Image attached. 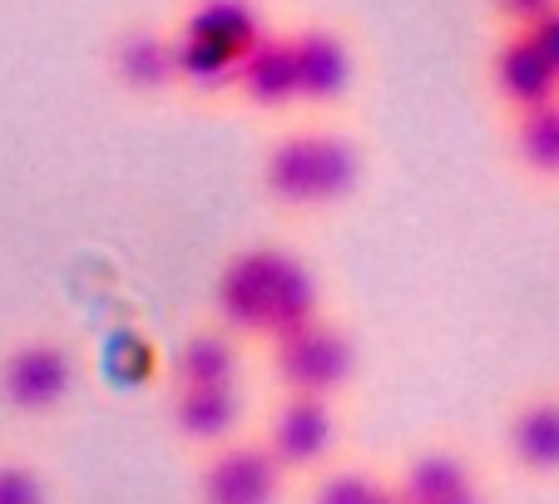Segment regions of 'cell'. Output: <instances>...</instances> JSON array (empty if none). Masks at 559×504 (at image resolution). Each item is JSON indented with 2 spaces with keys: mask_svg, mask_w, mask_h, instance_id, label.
<instances>
[{
  "mask_svg": "<svg viewBox=\"0 0 559 504\" xmlns=\"http://www.w3.org/2000/svg\"><path fill=\"white\" fill-rule=\"evenodd\" d=\"M322 312V287L293 248L258 242L233 252L213 283V316L243 341H273Z\"/></svg>",
  "mask_w": 559,
  "mask_h": 504,
  "instance_id": "cell-1",
  "label": "cell"
},
{
  "mask_svg": "<svg viewBox=\"0 0 559 504\" xmlns=\"http://www.w3.org/2000/svg\"><path fill=\"white\" fill-rule=\"evenodd\" d=\"M361 189V144L342 129H287L263 154V193L283 213H328Z\"/></svg>",
  "mask_w": 559,
  "mask_h": 504,
  "instance_id": "cell-2",
  "label": "cell"
},
{
  "mask_svg": "<svg viewBox=\"0 0 559 504\" xmlns=\"http://www.w3.org/2000/svg\"><path fill=\"white\" fill-rule=\"evenodd\" d=\"M267 35L258 0H189L183 21L174 25V60L189 95H228L238 64Z\"/></svg>",
  "mask_w": 559,
  "mask_h": 504,
  "instance_id": "cell-3",
  "label": "cell"
},
{
  "mask_svg": "<svg viewBox=\"0 0 559 504\" xmlns=\"http://www.w3.org/2000/svg\"><path fill=\"white\" fill-rule=\"evenodd\" d=\"M267 371H273L283 396L337 400V391L357 376V341L347 336V326H337L328 312H317L267 341Z\"/></svg>",
  "mask_w": 559,
  "mask_h": 504,
  "instance_id": "cell-4",
  "label": "cell"
},
{
  "mask_svg": "<svg viewBox=\"0 0 559 504\" xmlns=\"http://www.w3.org/2000/svg\"><path fill=\"white\" fill-rule=\"evenodd\" d=\"M337 435L342 420L328 396H283L277 391V406L267 410L263 425V445L277 455L287 475H322L332 465Z\"/></svg>",
  "mask_w": 559,
  "mask_h": 504,
  "instance_id": "cell-5",
  "label": "cell"
},
{
  "mask_svg": "<svg viewBox=\"0 0 559 504\" xmlns=\"http://www.w3.org/2000/svg\"><path fill=\"white\" fill-rule=\"evenodd\" d=\"M74 391V357L55 336H31L0 361V400L15 416H50Z\"/></svg>",
  "mask_w": 559,
  "mask_h": 504,
  "instance_id": "cell-6",
  "label": "cell"
},
{
  "mask_svg": "<svg viewBox=\"0 0 559 504\" xmlns=\"http://www.w3.org/2000/svg\"><path fill=\"white\" fill-rule=\"evenodd\" d=\"M287 470L277 465V455L248 435L209 451V460L199 465V504H277L283 500Z\"/></svg>",
  "mask_w": 559,
  "mask_h": 504,
  "instance_id": "cell-7",
  "label": "cell"
},
{
  "mask_svg": "<svg viewBox=\"0 0 559 504\" xmlns=\"http://www.w3.org/2000/svg\"><path fill=\"white\" fill-rule=\"evenodd\" d=\"M293 35V60H297V95H302V109H332L347 99L352 80H357V55H352V40L337 31V25L307 21L297 25Z\"/></svg>",
  "mask_w": 559,
  "mask_h": 504,
  "instance_id": "cell-8",
  "label": "cell"
},
{
  "mask_svg": "<svg viewBox=\"0 0 559 504\" xmlns=\"http://www.w3.org/2000/svg\"><path fill=\"white\" fill-rule=\"evenodd\" d=\"M490 89L510 115L539 109L549 99H559V70L539 55V45L525 31H506L496 55H490Z\"/></svg>",
  "mask_w": 559,
  "mask_h": 504,
  "instance_id": "cell-9",
  "label": "cell"
},
{
  "mask_svg": "<svg viewBox=\"0 0 559 504\" xmlns=\"http://www.w3.org/2000/svg\"><path fill=\"white\" fill-rule=\"evenodd\" d=\"M233 95L243 99L248 109H263V115H287V109H302V95H297L293 35H287V31H267L263 40L243 55V64H238Z\"/></svg>",
  "mask_w": 559,
  "mask_h": 504,
  "instance_id": "cell-10",
  "label": "cell"
},
{
  "mask_svg": "<svg viewBox=\"0 0 559 504\" xmlns=\"http://www.w3.org/2000/svg\"><path fill=\"white\" fill-rule=\"evenodd\" d=\"M396 490L406 504H490L480 490V475L451 445H426L396 475Z\"/></svg>",
  "mask_w": 559,
  "mask_h": 504,
  "instance_id": "cell-11",
  "label": "cell"
},
{
  "mask_svg": "<svg viewBox=\"0 0 559 504\" xmlns=\"http://www.w3.org/2000/svg\"><path fill=\"white\" fill-rule=\"evenodd\" d=\"M169 420L189 445L218 451L243 431V386H174Z\"/></svg>",
  "mask_w": 559,
  "mask_h": 504,
  "instance_id": "cell-12",
  "label": "cell"
},
{
  "mask_svg": "<svg viewBox=\"0 0 559 504\" xmlns=\"http://www.w3.org/2000/svg\"><path fill=\"white\" fill-rule=\"evenodd\" d=\"M109 70L129 95H164L179 84V60H174V31L164 25H129L109 45Z\"/></svg>",
  "mask_w": 559,
  "mask_h": 504,
  "instance_id": "cell-13",
  "label": "cell"
},
{
  "mask_svg": "<svg viewBox=\"0 0 559 504\" xmlns=\"http://www.w3.org/2000/svg\"><path fill=\"white\" fill-rule=\"evenodd\" d=\"M506 451L530 480H559V391H535L510 410Z\"/></svg>",
  "mask_w": 559,
  "mask_h": 504,
  "instance_id": "cell-14",
  "label": "cell"
},
{
  "mask_svg": "<svg viewBox=\"0 0 559 504\" xmlns=\"http://www.w3.org/2000/svg\"><path fill=\"white\" fill-rule=\"evenodd\" d=\"M243 381V336L228 326H193L169 357V386H238Z\"/></svg>",
  "mask_w": 559,
  "mask_h": 504,
  "instance_id": "cell-15",
  "label": "cell"
},
{
  "mask_svg": "<svg viewBox=\"0 0 559 504\" xmlns=\"http://www.w3.org/2000/svg\"><path fill=\"white\" fill-rule=\"evenodd\" d=\"M510 154L530 179L559 183V99L510 115Z\"/></svg>",
  "mask_w": 559,
  "mask_h": 504,
  "instance_id": "cell-16",
  "label": "cell"
},
{
  "mask_svg": "<svg viewBox=\"0 0 559 504\" xmlns=\"http://www.w3.org/2000/svg\"><path fill=\"white\" fill-rule=\"evenodd\" d=\"M312 504H406L396 480L377 475L371 465H337V470H322L317 475V490Z\"/></svg>",
  "mask_w": 559,
  "mask_h": 504,
  "instance_id": "cell-17",
  "label": "cell"
},
{
  "mask_svg": "<svg viewBox=\"0 0 559 504\" xmlns=\"http://www.w3.org/2000/svg\"><path fill=\"white\" fill-rule=\"evenodd\" d=\"M0 504H50V490L25 460H0Z\"/></svg>",
  "mask_w": 559,
  "mask_h": 504,
  "instance_id": "cell-18",
  "label": "cell"
},
{
  "mask_svg": "<svg viewBox=\"0 0 559 504\" xmlns=\"http://www.w3.org/2000/svg\"><path fill=\"white\" fill-rule=\"evenodd\" d=\"M520 31H525L530 40L539 45V55H545V60L559 70V5H555V11H545V15H539V21L520 25Z\"/></svg>",
  "mask_w": 559,
  "mask_h": 504,
  "instance_id": "cell-19",
  "label": "cell"
},
{
  "mask_svg": "<svg viewBox=\"0 0 559 504\" xmlns=\"http://www.w3.org/2000/svg\"><path fill=\"white\" fill-rule=\"evenodd\" d=\"M490 5H496V15L510 25V31H520V25L539 21L545 11H555L559 0H490Z\"/></svg>",
  "mask_w": 559,
  "mask_h": 504,
  "instance_id": "cell-20",
  "label": "cell"
}]
</instances>
